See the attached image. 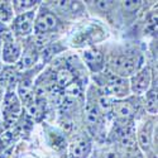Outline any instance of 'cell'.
I'll return each mask as SVG.
<instances>
[{"label": "cell", "instance_id": "obj_1", "mask_svg": "<svg viewBox=\"0 0 158 158\" xmlns=\"http://www.w3.org/2000/svg\"><path fill=\"white\" fill-rule=\"evenodd\" d=\"M108 91L110 94H114L116 96H124L127 95L128 86L127 81L122 77L118 76H110L109 82H108Z\"/></svg>", "mask_w": 158, "mask_h": 158}, {"label": "cell", "instance_id": "obj_2", "mask_svg": "<svg viewBox=\"0 0 158 158\" xmlns=\"http://www.w3.org/2000/svg\"><path fill=\"white\" fill-rule=\"evenodd\" d=\"M56 25H57V19L55 18V15H52L51 13H43V14L39 15L35 23V31L44 33L56 28Z\"/></svg>", "mask_w": 158, "mask_h": 158}, {"label": "cell", "instance_id": "obj_3", "mask_svg": "<svg viewBox=\"0 0 158 158\" xmlns=\"http://www.w3.org/2000/svg\"><path fill=\"white\" fill-rule=\"evenodd\" d=\"M149 82H151V73H149V70H143L134 80H133V90L134 93H138V94H142L144 93L148 86H149Z\"/></svg>", "mask_w": 158, "mask_h": 158}, {"label": "cell", "instance_id": "obj_4", "mask_svg": "<svg viewBox=\"0 0 158 158\" xmlns=\"http://www.w3.org/2000/svg\"><path fill=\"white\" fill-rule=\"evenodd\" d=\"M89 149H90V143L85 138L77 137L71 146V156L73 158H81L86 156Z\"/></svg>", "mask_w": 158, "mask_h": 158}, {"label": "cell", "instance_id": "obj_5", "mask_svg": "<svg viewBox=\"0 0 158 158\" xmlns=\"http://www.w3.org/2000/svg\"><path fill=\"white\" fill-rule=\"evenodd\" d=\"M114 67L115 70L119 72L120 75H124V76H128L130 73H133L134 70H135V63L129 60V58H125V57H118L115 61H114Z\"/></svg>", "mask_w": 158, "mask_h": 158}, {"label": "cell", "instance_id": "obj_6", "mask_svg": "<svg viewBox=\"0 0 158 158\" xmlns=\"http://www.w3.org/2000/svg\"><path fill=\"white\" fill-rule=\"evenodd\" d=\"M32 19H33L32 13H27V14L20 15L15 22V29L20 34H28L32 31Z\"/></svg>", "mask_w": 158, "mask_h": 158}, {"label": "cell", "instance_id": "obj_7", "mask_svg": "<svg viewBox=\"0 0 158 158\" xmlns=\"http://www.w3.org/2000/svg\"><path fill=\"white\" fill-rule=\"evenodd\" d=\"M19 56V47L15 43L8 42L3 49V58L6 62H14Z\"/></svg>", "mask_w": 158, "mask_h": 158}, {"label": "cell", "instance_id": "obj_8", "mask_svg": "<svg viewBox=\"0 0 158 158\" xmlns=\"http://www.w3.org/2000/svg\"><path fill=\"white\" fill-rule=\"evenodd\" d=\"M56 80H57V84L60 86H67L70 84H72L73 81V75L70 70L67 69H62L57 72V76H56Z\"/></svg>", "mask_w": 158, "mask_h": 158}, {"label": "cell", "instance_id": "obj_9", "mask_svg": "<svg viewBox=\"0 0 158 158\" xmlns=\"http://www.w3.org/2000/svg\"><path fill=\"white\" fill-rule=\"evenodd\" d=\"M99 120V110L94 104H87L86 106V122L89 125H95Z\"/></svg>", "mask_w": 158, "mask_h": 158}, {"label": "cell", "instance_id": "obj_10", "mask_svg": "<svg viewBox=\"0 0 158 158\" xmlns=\"http://www.w3.org/2000/svg\"><path fill=\"white\" fill-rule=\"evenodd\" d=\"M114 111L120 118H129L133 114V108L128 102H116L114 105Z\"/></svg>", "mask_w": 158, "mask_h": 158}, {"label": "cell", "instance_id": "obj_11", "mask_svg": "<svg viewBox=\"0 0 158 158\" xmlns=\"http://www.w3.org/2000/svg\"><path fill=\"white\" fill-rule=\"evenodd\" d=\"M19 93H20V96L23 98L24 101H29L32 99V85H31V81H23L20 87H19Z\"/></svg>", "mask_w": 158, "mask_h": 158}, {"label": "cell", "instance_id": "obj_12", "mask_svg": "<svg viewBox=\"0 0 158 158\" xmlns=\"http://www.w3.org/2000/svg\"><path fill=\"white\" fill-rule=\"evenodd\" d=\"M43 108H44L43 101L41 99H38L37 102L32 104L31 106H29V114L32 116H34V118H39V116L42 115V113H43Z\"/></svg>", "mask_w": 158, "mask_h": 158}, {"label": "cell", "instance_id": "obj_13", "mask_svg": "<svg viewBox=\"0 0 158 158\" xmlns=\"http://www.w3.org/2000/svg\"><path fill=\"white\" fill-rule=\"evenodd\" d=\"M37 60V56L33 51H27L23 56V60H22V67H31V66Z\"/></svg>", "mask_w": 158, "mask_h": 158}, {"label": "cell", "instance_id": "obj_14", "mask_svg": "<svg viewBox=\"0 0 158 158\" xmlns=\"http://www.w3.org/2000/svg\"><path fill=\"white\" fill-rule=\"evenodd\" d=\"M85 58L90 63H100L101 62V53H99L98 51H87L85 52Z\"/></svg>", "mask_w": 158, "mask_h": 158}, {"label": "cell", "instance_id": "obj_15", "mask_svg": "<svg viewBox=\"0 0 158 158\" xmlns=\"http://www.w3.org/2000/svg\"><path fill=\"white\" fill-rule=\"evenodd\" d=\"M147 110L151 113H157V96L156 95H151L147 100Z\"/></svg>", "mask_w": 158, "mask_h": 158}, {"label": "cell", "instance_id": "obj_16", "mask_svg": "<svg viewBox=\"0 0 158 158\" xmlns=\"http://www.w3.org/2000/svg\"><path fill=\"white\" fill-rule=\"evenodd\" d=\"M99 102H100V106L102 108V110H105V111L110 110V108L113 106L111 100H110L108 96H105V95L100 96V99H99Z\"/></svg>", "mask_w": 158, "mask_h": 158}, {"label": "cell", "instance_id": "obj_17", "mask_svg": "<svg viewBox=\"0 0 158 158\" xmlns=\"http://www.w3.org/2000/svg\"><path fill=\"white\" fill-rule=\"evenodd\" d=\"M73 105V98L72 96H70V95H66L63 99H62V101H61V106L66 110V109H69V108H71Z\"/></svg>", "mask_w": 158, "mask_h": 158}, {"label": "cell", "instance_id": "obj_18", "mask_svg": "<svg viewBox=\"0 0 158 158\" xmlns=\"http://www.w3.org/2000/svg\"><path fill=\"white\" fill-rule=\"evenodd\" d=\"M122 144H123L125 148H133L134 140H133V138H131L129 134H125V135H123V138H122Z\"/></svg>", "mask_w": 158, "mask_h": 158}, {"label": "cell", "instance_id": "obj_19", "mask_svg": "<svg viewBox=\"0 0 158 158\" xmlns=\"http://www.w3.org/2000/svg\"><path fill=\"white\" fill-rule=\"evenodd\" d=\"M15 5L20 10H25V9H29V8L34 6L35 5V2H15Z\"/></svg>", "mask_w": 158, "mask_h": 158}, {"label": "cell", "instance_id": "obj_20", "mask_svg": "<svg viewBox=\"0 0 158 158\" xmlns=\"http://www.w3.org/2000/svg\"><path fill=\"white\" fill-rule=\"evenodd\" d=\"M149 134H148V131H142L140 133V143H142V146L143 147H148L149 146Z\"/></svg>", "mask_w": 158, "mask_h": 158}, {"label": "cell", "instance_id": "obj_21", "mask_svg": "<svg viewBox=\"0 0 158 158\" xmlns=\"http://www.w3.org/2000/svg\"><path fill=\"white\" fill-rule=\"evenodd\" d=\"M67 91H69V94H71V95H78V94H80V86H78V84L72 82V84H70Z\"/></svg>", "mask_w": 158, "mask_h": 158}, {"label": "cell", "instance_id": "obj_22", "mask_svg": "<svg viewBox=\"0 0 158 158\" xmlns=\"http://www.w3.org/2000/svg\"><path fill=\"white\" fill-rule=\"evenodd\" d=\"M53 52H55V48H53V47H47V48H44L43 53H42L43 60H44V61L49 60L52 56H53Z\"/></svg>", "mask_w": 158, "mask_h": 158}, {"label": "cell", "instance_id": "obj_23", "mask_svg": "<svg viewBox=\"0 0 158 158\" xmlns=\"http://www.w3.org/2000/svg\"><path fill=\"white\" fill-rule=\"evenodd\" d=\"M142 2H124V8L127 10H135Z\"/></svg>", "mask_w": 158, "mask_h": 158}, {"label": "cell", "instance_id": "obj_24", "mask_svg": "<svg viewBox=\"0 0 158 158\" xmlns=\"http://www.w3.org/2000/svg\"><path fill=\"white\" fill-rule=\"evenodd\" d=\"M71 5H72V2H56L55 3V6L58 8V9H61V10L69 9Z\"/></svg>", "mask_w": 158, "mask_h": 158}, {"label": "cell", "instance_id": "obj_25", "mask_svg": "<svg viewBox=\"0 0 158 158\" xmlns=\"http://www.w3.org/2000/svg\"><path fill=\"white\" fill-rule=\"evenodd\" d=\"M111 4H113V2H98L96 5H98L101 10H108L109 6H111Z\"/></svg>", "mask_w": 158, "mask_h": 158}, {"label": "cell", "instance_id": "obj_26", "mask_svg": "<svg viewBox=\"0 0 158 158\" xmlns=\"http://www.w3.org/2000/svg\"><path fill=\"white\" fill-rule=\"evenodd\" d=\"M104 158H118V156H116V153H114V152H109V153L105 154Z\"/></svg>", "mask_w": 158, "mask_h": 158}]
</instances>
